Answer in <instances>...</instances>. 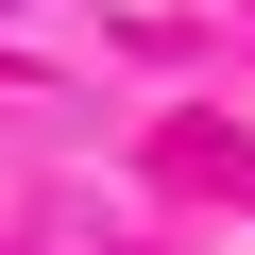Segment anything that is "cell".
Returning a JSON list of instances; mask_svg holds the SVG:
<instances>
[]
</instances>
